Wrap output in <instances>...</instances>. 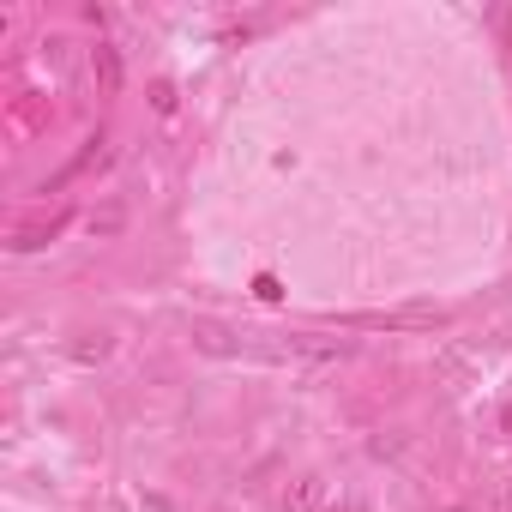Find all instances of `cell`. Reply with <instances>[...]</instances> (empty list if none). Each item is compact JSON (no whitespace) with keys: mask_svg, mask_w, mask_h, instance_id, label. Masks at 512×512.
Returning a JSON list of instances; mask_svg holds the SVG:
<instances>
[{"mask_svg":"<svg viewBox=\"0 0 512 512\" xmlns=\"http://www.w3.org/2000/svg\"><path fill=\"white\" fill-rule=\"evenodd\" d=\"M247 362H272V368H338L356 356L350 338H326V332H247L241 338Z\"/></svg>","mask_w":512,"mask_h":512,"instance_id":"1","label":"cell"},{"mask_svg":"<svg viewBox=\"0 0 512 512\" xmlns=\"http://www.w3.org/2000/svg\"><path fill=\"white\" fill-rule=\"evenodd\" d=\"M344 326H362V332H440V326H452V308L404 302V308H386V314H350Z\"/></svg>","mask_w":512,"mask_h":512,"instance_id":"2","label":"cell"},{"mask_svg":"<svg viewBox=\"0 0 512 512\" xmlns=\"http://www.w3.org/2000/svg\"><path fill=\"white\" fill-rule=\"evenodd\" d=\"M61 229H67V211H49V217H37V223H19L7 247H13V253H37V247H49Z\"/></svg>","mask_w":512,"mask_h":512,"instance_id":"3","label":"cell"},{"mask_svg":"<svg viewBox=\"0 0 512 512\" xmlns=\"http://www.w3.org/2000/svg\"><path fill=\"white\" fill-rule=\"evenodd\" d=\"M91 73H97V91H103V97H121V79H127V73H121V49H115V43H97V49H91Z\"/></svg>","mask_w":512,"mask_h":512,"instance_id":"4","label":"cell"},{"mask_svg":"<svg viewBox=\"0 0 512 512\" xmlns=\"http://www.w3.org/2000/svg\"><path fill=\"white\" fill-rule=\"evenodd\" d=\"M284 512H326V476H296L284 494Z\"/></svg>","mask_w":512,"mask_h":512,"instance_id":"5","label":"cell"},{"mask_svg":"<svg viewBox=\"0 0 512 512\" xmlns=\"http://www.w3.org/2000/svg\"><path fill=\"white\" fill-rule=\"evenodd\" d=\"M121 223H127V211H121V205L91 211V235H121Z\"/></svg>","mask_w":512,"mask_h":512,"instance_id":"6","label":"cell"},{"mask_svg":"<svg viewBox=\"0 0 512 512\" xmlns=\"http://www.w3.org/2000/svg\"><path fill=\"white\" fill-rule=\"evenodd\" d=\"M73 356H79V362H103V356H109V338L97 332V338H85V344H73Z\"/></svg>","mask_w":512,"mask_h":512,"instance_id":"7","label":"cell"},{"mask_svg":"<svg viewBox=\"0 0 512 512\" xmlns=\"http://www.w3.org/2000/svg\"><path fill=\"white\" fill-rule=\"evenodd\" d=\"M326 512H368V500L350 488V494H338V500H326Z\"/></svg>","mask_w":512,"mask_h":512,"instance_id":"8","label":"cell"},{"mask_svg":"<svg viewBox=\"0 0 512 512\" xmlns=\"http://www.w3.org/2000/svg\"><path fill=\"white\" fill-rule=\"evenodd\" d=\"M476 512H506V494H488V500H482Z\"/></svg>","mask_w":512,"mask_h":512,"instance_id":"9","label":"cell"}]
</instances>
